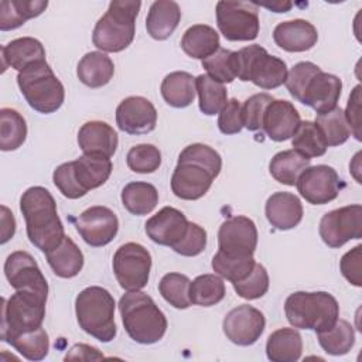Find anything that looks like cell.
<instances>
[{
  "label": "cell",
  "instance_id": "6da1fadb",
  "mask_svg": "<svg viewBox=\"0 0 362 362\" xmlns=\"http://www.w3.org/2000/svg\"><path fill=\"white\" fill-rule=\"evenodd\" d=\"M30 242L44 253L58 246L66 236L51 192L44 187H30L20 198Z\"/></svg>",
  "mask_w": 362,
  "mask_h": 362
},
{
  "label": "cell",
  "instance_id": "7a4b0ae2",
  "mask_svg": "<svg viewBox=\"0 0 362 362\" xmlns=\"http://www.w3.org/2000/svg\"><path fill=\"white\" fill-rule=\"evenodd\" d=\"M127 335L143 345L158 342L167 331V318L154 300L143 291H127L119 300Z\"/></svg>",
  "mask_w": 362,
  "mask_h": 362
},
{
  "label": "cell",
  "instance_id": "3957f363",
  "mask_svg": "<svg viewBox=\"0 0 362 362\" xmlns=\"http://www.w3.org/2000/svg\"><path fill=\"white\" fill-rule=\"evenodd\" d=\"M284 314L294 328L322 332L339 318V305L327 291H296L286 298Z\"/></svg>",
  "mask_w": 362,
  "mask_h": 362
},
{
  "label": "cell",
  "instance_id": "277c9868",
  "mask_svg": "<svg viewBox=\"0 0 362 362\" xmlns=\"http://www.w3.org/2000/svg\"><path fill=\"white\" fill-rule=\"evenodd\" d=\"M141 1L113 0L106 13L98 20L92 33V42L105 52H120L134 40L136 18Z\"/></svg>",
  "mask_w": 362,
  "mask_h": 362
},
{
  "label": "cell",
  "instance_id": "5b68a950",
  "mask_svg": "<svg viewBox=\"0 0 362 362\" xmlns=\"http://www.w3.org/2000/svg\"><path fill=\"white\" fill-rule=\"evenodd\" d=\"M115 298L103 287L83 288L75 300L79 327L100 342H110L117 332L115 322Z\"/></svg>",
  "mask_w": 362,
  "mask_h": 362
},
{
  "label": "cell",
  "instance_id": "8992f818",
  "mask_svg": "<svg viewBox=\"0 0 362 362\" xmlns=\"http://www.w3.org/2000/svg\"><path fill=\"white\" fill-rule=\"evenodd\" d=\"M235 76L243 82L250 81L262 89H276L286 83L287 65L283 59L270 55L259 44L247 45L232 52Z\"/></svg>",
  "mask_w": 362,
  "mask_h": 362
},
{
  "label": "cell",
  "instance_id": "52a82bcc",
  "mask_svg": "<svg viewBox=\"0 0 362 362\" xmlns=\"http://www.w3.org/2000/svg\"><path fill=\"white\" fill-rule=\"evenodd\" d=\"M17 85L30 107L49 115L57 112L65 99V89L47 61L27 66L17 75Z\"/></svg>",
  "mask_w": 362,
  "mask_h": 362
},
{
  "label": "cell",
  "instance_id": "ba28073f",
  "mask_svg": "<svg viewBox=\"0 0 362 362\" xmlns=\"http://www.w3.org/2000/svg\"><path fill=\"white\" fill-rule=\"evenodd\" d=\"M47 297L28 291L18 290L10 298H3L1 307V341L42 327L45 317Z\"/></svg>",
  "mask_w": 362,
  "mask_h": 362
},
{
  "label": "cell",
  "instance_id": "9c48e42d",
  "mask_svg": "<svg viewBox=\"0 0 362 362\" xmlns=\"http://www.w3.org/2000/svg\"><path fill=\"white\" fill-rule=\"evenodd\" d=\"M216 24L228 41H252L257 37L259 8L256 3L218 1Z\"/></svg>",
  "mask_w": 362,
  "mask_h": 362
},
{
  "label": "cell",
  "instance_id": "30bf717a",
  "mask_svg": "<svg viewBox=\"0 0 362 362\" xmlns=\"http://www.w3.org/2000/svg\"><path fill=\"white\" fill-rule=\"evenodd\" d=\"M112 266L122 288L126 291H139L148 283L151 255L143 245L129 242L115 252Z\"/></svg>",
  "mask_w": 362,
  "mask_h": 362
},
{
  "label": "cell",
  "instance_id": "8fae6325",
  "mask_svg": "<svg viewBox=\"0 0 362 362\" xmlns=\"http://www.w3.org/2000/svg\"><path fill=\"white\" fill-rule=\"evenodd\" d=\"M320 236L329 247H341L351 239L362 238V206L346 205L327 212L320 221Z\"/></svg>",
  "mask_w": 362,
  "mask_h": 362
},
{
  "label": "cell",
  "instance_id": "7c38bea8",
  "mask_svg": "<svg viewBox=\"0 0 362 362\" xmlns=\"http://www.w3.org/2000/svg\"><path fill=\"white\" fill-rule=\"evenodd\" d=\"M296 187L307 202L313 205H324L339 195L344 182L332 167L318 164L305 168L298 177Z\"/></svg>",
  "mask_w": 362,
  "mask_h": 362
},
{
  "label": "cell",
  "instance_id": "4fadbf2b",
  "mask_svg": "<svg viewBox=\"0 0 362 362\" xmlns=\"http://www.w3.org/2000/svg\"><path fill=\"white\" fill-rule=\"evenodd\" d=\"M266 318L263 313L249 304L232 308L223 318L222 328L226 338L239 345H253L264 331Z\"/></svg>",
  "mask_w": 362,
  "mask_h": 362
},
{
  "label": "cell",
  "instance_id": "5bb4252c",
  "mask_svg": "<svg viewBox=\"0 0 362 362\" xmlns=\"http://www.w3.org/2000/svg\"><path fill=\"white\" fill-rule=\"evenodd\" d=\"M81 238L92 247H100L110 243L119 230L116 214L102 205L85 209L75 222Z\"/></svg>",
  "mask_w": 362,
  "mask_h": 362
},
{
  "label": "cell",
  "instance_id": "9a60e30c",
  "mask_svg": "<svg viewBox=\"0 0 362 362\" xmlns=\"http://www.w3.org/2000/svg\"><path fill=\"white\" fill-rule=\"evenodd\" d=\"M219 252L232 256H253L257 246V229L247 216H232L218 230Z\"/></svg>",
  "mask_w": 362,
  "mask_h": 362
},
{
  "label": "cell",
  "instance_id": "2e32d148",
  "mask_svg": "<svg viewBox=\"0 0 362 362\" xmlns=\"http://www.w3.org/2000/svg\"><path fill=\"white\" fill-rule=\"evenodd\" d=\"M4 274L16 291L28 290L44 297L48 296V283L41 269L34 257L24 250H17L7 256L4 262Z\"/></svg>",
  "mask_w": 362,
  "mask_h": 362
},
{
  "label": "cell",
  "instance_id": "e0dca14e",
  "mask_svg": "<svg viewBox=\"0 0 362 362\" xmlns=\"http://www.w3.org/2000/svg\"><path fill=\"white\" fill-rule=\"evenodd\" d=\"M215 178L204 165L188 160H178L171 175V189L181 199L195 201L208 192Z\"/></svg>",
  "mask_w": 362,
  "mask_h": 362
},
{
  "label": "cell",
  "instance_id": "ac0fdd59",
  "mask_svg": "<svg viewBox=\"0 0 362 362\" xmlns=\"http://www.w3.org/2000/svg\"><path fill=\"white\" fill-rule=\"evenodd\" d=\"M116 124L127 134H147L156 129L157 110L143 96H129L116 109Z\"/></svg>",
  "mask_w": 362,
  "mask_h": 362
},
{
  "label": "cell",
  "instance_id": "d6986e66",
  "mask_svg": "<svg viewBox=\"0 0 362 362\" xmlns=\"http://www.w3.org/2000/svg\"><path fill=\"white\" fill-rule=\"evenodd\" d=\"M188 223L189 221L180 209L164 206L156 215L147 219L144 228L147 236L154 243L173 247L184 238Z\"/></svg>",
  "mask_w": 362,
  "mask_h": 362
},
{
  "label": "cell",
  "instance_id": "ffe728a7",
  "mask_svg": "<svg viewBox=\"0 0 362 362\" xmlns=\"http://www.w3.org/2000/svg\"><path fill=\"white\" fill-rule=\"evenodd\" d=\"M342 92V81L332 74L320 71L308 82L301 103L314 109L318 115L337 107Z\"/></svg>",
  "mask_w": 362,
  "mask_h": 362
},
{
  "label": "cell",
  "instance_id": "44dd1931",
  "mask_svg": "<svg viewBox=\"0 0 362 362\" xmlns=\"http://www.w3.org/2000/svg\"><path fill=\"white\" fill-rule=\"evenodd\" d=\"M301 119L298 110L288 100L274 99L266 109L263 129L273 141H286L293 137Z\"/></svg>",
  "mask_w": 362,
  "mask_h": 362
},
{
  "label": "cell",
  "instance_id": "7402d4cb",
  "mask_svg": "<svg viewBox=\"0 0 362 362\" xmlns=\"http://www.w3.org/2000/svg\"><path fill=\"white\" fill-rule=\"evenodd\" d=\"M273 40L279 48L287 52H304L317 44L318 33L310 21L296 18L277 24Z\"/></svg>",
  "mask_w": 362,
  "mask_h": 362
},
{
  "label": "cell",
  "instance_id": "603a6c76",
  "mask_svg": "<svg viewBox=\"0 0 362 362\" xmlns=\"http://www.w3.org/2000/svg\"><path fill=\"white\" fill-rule=\"evenodd\" d=\"M264 214L273 228L279 230H288L301 222L304 211L303 204L297 195L279 191L267 198Z\"/></svg>",
  "mask_w": 362,
  "mask_h": 362
},
{
  "label": "cell",
  "instance_id": "cb8c5ba5",
  "mask_svg": "<svg viewBox=\"0 0 362 362\" xmlns=\"http://www.w3.org/2000/svg\"><path fill=\"white\" fill-rule=\"evenodd\" d=\"M78 144L83 154L110 158L116 153L119 139L110 124L100 120H92L81 126L78 132Z\"/></svg>",
  "mask_w": 362,
  "mask_h": 362
},
{
  "label": "cell",
  "instance_id": "d4e9b609",
  "mask_svg": "<svg viewBox=\"0 0 362 362\" xmlns=\"http://www.w3.org/2000/svg\"><path fill=\"white\" fill-rule=\"evenodd\" d=\"M41 61H45V49L37 38L21 37L1 47L3 71L10 66L20 72L27 66Z\"/></svg>",
  "mask_w": 362,
  "mask_h": 362
},
{
  "label": "cell",
  "instance_id": "484cf974",
  "mask_svg": "<svg viewBox=\"0 0 362 362\" xmlns=\"http://www.w3.org/2000/svg\"><path fill=\"white\" fill-rule=\"evenodd\" d=\"M181 10L173 0H158L150 6L146 17V28L151 38L157 41L167 40L178 27Z\"/></svg>",
  "mask_w": 362,
  "mask_h": 362
},
{
  "label": "cell",
  "instance_id": "4316f807",
  "mask_svg": "<svg viewBox=\"0 0 362 362\" xmlns=\"http://www.w3.org/2000/svg\"><path fill=\"white\" fill-rule=\"evenodd\" d=\"M72 163L75 178L86 192L103 185L113 170L110 158L103 156L83 154Z\"/></svg>",
  "mask_w": 362,
  "mask_h": 362
},
{
  "label": "cell",
  "instance_id": "83f0119b",
  "mask_svg": "<svg viewBox=\"0 0 362 362\" xmlns=\"http://www.w3.org/2000/svg\"><path fill=\"white\" fill-rule=\"evenodd\" d=\"M45 257L52 272L62 279L75 277L83 267V253L69 236H65L58 246L45 252Z\"/></svg>",
  "mask_w": 362,
  "mask_h": 362
},
{
  "label": "cell",
  "instance_id": "f1b7e54d",
  "mask_svg": "<svg viewBox=\"0 0 362 362\" xmlns=\"http://www.w3.org/2000/svg\"><path fill=\"white\" fill-rule=\"evenodd\" d=\"M115 74L113 61L100 51L85 54L76 66L78 79L89 88H102L110 82Z\"/></svg>",
  "mask_w": 362,
  "mask_h": 362
},
{
  "label": "cell",
  "instance_id": "f546056e",
  "mask_svg": "<svg viewBox=\"0 0 362 362\" xmlns=\"http://www.w3.org/2000/svg\"><path fill=\"white\" fill-rule=\"evenodd\" d=\"M303 352V339L294 328H280L272 332L266 342V355L272 362H296Z\"/></svg>",
  "mask_w": 362,
  "mask_h": 362
},
{
  "label": "cell",
  "instance_id": "4dcf8cb0",
  "mask_svg": "<svg viewBox=\"0 0 362 362\" xmlns=\"http://www.w3.org/2000/svg\"><path fill=\"white\" fill-rule=\"evenodd\" d=\"M181 48L188 57L204 61L219 49V34L211 25L195 24L184 33Z\"/></svg>",
  "mask_w": 362,
  "mask_h": 362
},
{
  "label": "cell",
  "instance_id": "1f68e13d",
  "mask_svg": "<svg viewBox=\"0 0 362 362\" xmlns=\"http://www.w3.org/2000/svg\"><path fill=\"white\" fill-rule=\"evenodd\" d=\"M161 96L167 105L181 109L194 102L197 88L195 78L184 71H175L164 76L161 86Z\"/></svg>",
  "mask_w": 362,
  "mask_h": 362
},
{
  "label": "cell",
  "instance_id": "d6a6232c",
  "mask_svg": "<svg viewBox=\"0 0 362 362\" xmlns=\"http://www.w3.org/2000/svg\"><path fill=\"white\" fill-rule=\"evenodd\" d=\"M47 0H3L0 3V30L10 31L21 27L27 20L45 11Z\"/></svg>",
  "mask_w": 362,
  "mask_h": 362
},
{
  "label": "cell",
  "instance_id": "836d02e7",
  "mask_svg": "<svg viewBox=\"0 0 362 362\" xmlns=\"http://www.w3.org/2000/svg\"><path fill=\"white\" fill-rule=\"evenodd\" d=\"M308 167L310 158L291 148L274 154L270 160L269 171L277 182L293 187L296 185L301 173Z\"/></svg>",
  "mask_w": 362,
  "mask_h": 362
},
{
  "label": "cell",
  "instance_id": "e575fe53",
  "mask_svg": "<svg viewBox=\"0 0 362 362\" xmlns=\"http://www.w3.org/2000/svg\"><path fill=\"white\" fill-rule=\"evenodd\" d=\"M122 204L133 215H147L158 204L157 188L144 181L129 182L122 189Z\"/></svg>",
  "mask_w": 362,
  "mask_h": 362
},
{
  "label": "cell",
  "instance_id": "d590c367",
  "mask_svg": "<svg viewBox=\"0 0 362 362\" xmlns=\"http://www.w3.org/2000/svg\"><path fill=\"white\" fill-rule=\"evenodd\" d=\"M226 294L225 283L221 276L201 274L189 283V300L191 304L201 307H211L223 300Z\"/></svg>",
  "mask_w": 362,
  "mask_h": 362
},
{
  "label": "cell",
  "instance_id": "8d00e7d4",
  "mask_svg": "<svg viewBox=\"0 0 362 362\" xmlns=\"http://www.w3.org/2000/svg\"><path fill=\"white\" fill-rule=\"evenodd\" d=\"M195 88L199 98V110L206 116L219 113L228 102V90L223 83L214 81L206 74L195 78Z\"/></svg>",
  "mask_w": 362,
  "mask_h": 362
},
{
  "label": "cell",
  "instance_id": "74e56055",
  "mask_svg": "<svg viewBox=\"0 0 362 362\" xmlns=\"http://www.w3.org/2000/svg\"><path fill=\"white\" fill-rule=\"evenodd\" d=\"M27 137V124L24 117L11 107L0 110V148L13 151L23 146Z\"/></svg>",
  "mask_w": 362,
  "mask_h": 362
},
{
  "label": "cell",
  "instance_id": "f35d334b",
  "mask_svg": "<svg viewBox=\"0 0 362 362\" xmlns=\"http://www.w3.org/2000/svg\"><path fill=\"white\" fill-rule=\"evenodd\" d=\"M314 123L320 129L327 147L341 146L351 136V129L346 122L345 113L338 106L327 113L317 115Z\"/></svg>",
  "mask_w": 362,
  "mask_h": 362
},
{
  "label": "cell",
  "instance_id": "ab89813d",
  "mask_svg": "<svg viewBox=\"0 0 362 362\" xmlns=\"http://www.w3.org/2000/svg\"><path fill=\"white\" fill-rule=\"evenodd\" d=\"M317 337L321 348L327 354L334 356L348 354L355 344L354 327L348 321L339 318L337 320L332 328L322 332H317Z\"/></svg>",
  "mask_w": 362,
  "mask_h": 362
},
{
  "label": "cell",
  "instance_id": "60d3db41",
  "mask_svg": "<svg viewBox=\"0 0 362 362\" xmlns=\"http://www.w3.org/2000/svg\"><path fill=\"white\" fill-rule=\"evenodd\" d=\"M255 264L256 262L253 256H232L218 250L212 257L214 272L218 276L229 280L232 284L246 279L253 270Z\"/></svg>",
  "mask_w": 362,
  "mask_h": 362
},
{
  "label": "cell",
  "instance_id": "b9f144b4",
  "mask_svg": "<svg viewBox=\"0 0 362 362\" xmlns=\"http://www.w3.org/2000/svg\"><path fill=\"white\" fill-rule=\"evenodd\" d=\"M18 354L28 361H41L48 355L49 339L42 327L21 332L7 341Z\"/></svg>",
  "mask_w": 362,
  "mask_h": 362
},
{
  "label": "cell",
  "instance_id": "7bdbcfd3",
  "mask_svg": "<svg viewBox=\"0 0 362 362\" xmlns=\"http://www.w3.org/2000/svg\"><path fill=\"white\" fill-rule=\"evenodd\" d=\"M291 144L296 151L308 157L310 160L313 157H321L327 151V144L320 129L314 122L310 120L300 123L296 133L293 134Z\"/></svg>",
  "mask_w": 362,
  "mask_h": 362
},
{
  "label": "cell",
  "instance_id": "ee69618b",
  "mask_svg": "<svg viewBox=\"0 0 362 362\" xmlns=\"http://www.w3.org/2000/svg\"><path fill=\"white\" fill-rule=\"evenodd\" d=\"M189 283L191 280L185 274L167 273L158 283V291L170 305L185 310L191 305Z\"/></svg>",
  "mask_w": 362,
  "mask_h": 362
},
{
  "label": "cell",
  "instance_id": "f6af8a7d",
  "mask_svg": "<svg viewBox=\"0 0 362 362\" xmlns=\"http://www.w3.org/2000/svg\"><path fill=\"white\" fill-rule=\"evenodd\" d=\"M126 163L133 173L150 174L161 165V153L154 144H137L129 150Z\"/></svg>",
  "mask_w": 362,
  "mask_h": 362
},
{
  "label": "cell",
  "instance_id": "bcb514c9",
  "mask_svg": "<svg viewBox=\"0 0 362 362\" xmlns=\"http://www.w3.org/2000/svg\"><path fill=\"white\" fill-rule=\"evenodd\" d=\"M233 288L238 296L245 300H256L263 297L269 290V274L266 267L256 263L246 279L233 283Z\"/></svg>",
  "mask_w": 362,
  "mask_h": 362
},
{
  "label": "cell",
  "instance_id": "7dc6e473",
  "mask_svg": "<svg viewBox=\"0 0 362 362\" xmlns=\"http://www.w3.org/2000/svg\"><path fill=\"white\" fill-rule=\"evenodd\" d=\"M232 52L233 51L230 49L219 47L215 54L205 58L202 61V68L206 71V75L221 83L233 82L236 76L232 65Z\"/></svg>",
  "mask_w": 362,
  "mask_h": 362
},
{
  "label": "cell",
  "instance_id": "c3c4849f",
  "mask_svg": "<svg viewBox=\"0 0 362 362\" xmlns=\"http://www.w3.org/2000/svg\"><path fill=\"white\" fill-rule=\"evenodd\" d=\"M273 96L262 92L255 93L245 100L242 105V117H243V127L250 132H256L263 129V117L267 106L273 102Z\"/></svg>",
  "mask_w": 362,
  "mask_h": 362
},
{
  "label": "cell",
  "instance_id": "681fc988",
  "mask_svg": "<svg viewBox=\"0 0 362 362\" xmlns=\"http://www.w3.org/2000/svg\"><path fill=\"white\" fill-rule=\"evenodd\" d=\"M178 160H188L198 163L208 168L215 177L219 175L222 170V158L216 150L212 147L202 144V143H195L187 146L178 156Z\"/></svg>",
  "mask_w": 362,
  "mask_h": 362
},
{
  "label": "cell",
  "instance_id": "f907efd6",
  "mask_svg": "<svg viewBox=\"0 0 362 362\" xmlns=\"http://www.w3.org/2000/svg\"><path fill=\"white\" fill-rule=\"evenodd\" d=\"M321 71V68L310 61H301L296 64L290 72L287 74L286 86L288 93L298 102H301V98L304 95V90L311 81L314 75H317Z\"/></svg>",
  "mask_w": 362,
  "mask_h": 362
},
{
  "label": "cell",
  "instance_id": "816d5d0a",
  "mask_svg": "<svg viewBox=\"0 0 362 362\" xmlns=\"http://www.w3.org/2000/svg\"><path fill=\"white\" fill-rule=\"evenodd\" d=\"M206 247V230L195 222L188 223L184 238L177 242L171 249L181 256H198Z\"/></svg>",
  "mask_w": 362,
  "mask_h": 362
},
{
  "label": "cell",
  "instance_id": "f5cc1de1",
  "mask_svg": "<svg viewBox=\"0 0 362 362\" xmlns=\"http://www.w3.org/2000/svg\"><path fill=\"white\" fill-rule=\"evenodd\" d=\"M52 181L55 184V187L59 189V192L69 198V199H78L83 195H86L88 192L78 184L76 178H75V173H74V163L68 161L64 163L61 165H58L54 170L52 174Z\"/></svg>",
  "mask_w": 362,
  "mask_h": 362
},
{
  "label": "cell",
  "instance_id": "db71d44e",
  "mask_svg": "<svg viewBox=\"0 0 362 362\" xmlns=\"http://www.w3.org/2000/svg\"><path fill=\"white\" fill-rule=\"evenodd\" d=\"M218 127L223 134H236L243 127L242 103L238 99H230L219 112Z\"/></svg>",
  "mask_w": 362,
  "mask_h": 362
},
{
  "label": "cell",
  "instance_id": "11a10c76",
  "mask_svg": "<svg viewBox=\"0 0 362 362\" xmlns=\"http://www.w3.org/2000/svg\"><path fill=\"white\" fill-rule=\"evenodd\" d=\"M361 259H362V246L358 245L354 249L348 250L339 260V270L342 276L356 287L362 286V272H361Z\"/></svg>",
  "mask_w": 362,
  "mask_h": 362
},
{
  "label": "cell",
  "instance_id": "9f6ffc18",
  "mask_svg": "<svg viewBox=\"0 0 362 362\" xmlns=\"http://www.w3.org/2000/svg\"><path fill=\"white\" fill-rule=\"evenodd\" d=\"M346 122L351 129V134L359 141L361 140V85H356L348 99L346 110L344 112Z\"/></svg>",
  "mask_w": 362,
  "mask_h": 362
},
{
  "label": "cell",
  "instance_id": "6f0895ef",
  "mask_svg": "<svg viewBox=\"0 0 362 362\" xmlns=\"http://www.w3.org/2000/svg\"><path fill=\"white\" fill-rule=\"evenodd\" d=\"M102 358L103 355L95 346L86 344L74 345L65 355V361H98Z\"/></svg>",
  "mask_w": 362,
  "mask_h": 362
},
{
  "label": "cell",
  "instance_id": "680465c9",
  "mask_svg": "<svg viewBox=\"0 0 362 362\" xmlns=\"http://www.w3.org/2000/svg\"><path fill=\"white\" fill-rule=\"evenodd\" d=\"M16 232V219L6 205H1V239L0 243L8 242Z\"/></svg>",
  "mask_w": 362,
  "mask_h": 362
},
{
  "label": "cell",
  "instance_id": "91938a15",
  "mask_svg": "<svg viewBox=\"0 0 362 362\" xmlns=\"http://www.w3.org/2000/svg\"><path fill=\"white\" fill-rule=\"evenodd\" d=\"M263 7H267L270 10H273L274 13H286L291 8V3L290 1H277V3H272V4H262Z\"/></svg>",
  "mask_w": 362,
  "mask_h": 362
}]
</instances>
